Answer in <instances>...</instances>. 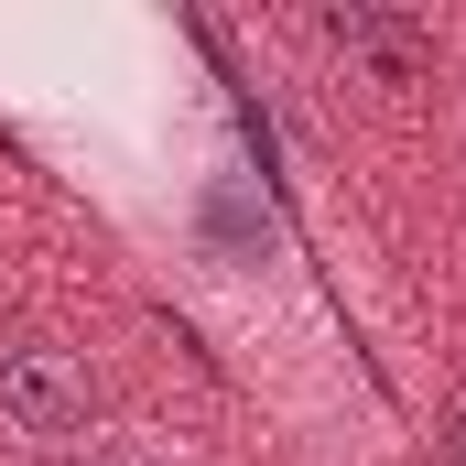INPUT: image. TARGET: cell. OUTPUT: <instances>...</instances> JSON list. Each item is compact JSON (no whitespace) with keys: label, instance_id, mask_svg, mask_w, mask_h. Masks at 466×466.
<instances>
[{"label":"cell","instance_id":"1","mask_svg":"<svg viewBox=\"0 0 466 466\" xmlns=\"http://www.w3.org/2000/svg\"><path fill=\"white\" fill-rule=\"evenodd\" d=\"M98 412V380L76 348H11L0 358V434L11 445H76Z\"/></svg>","mask_w":466,"mask_h":466}]
</instances>
